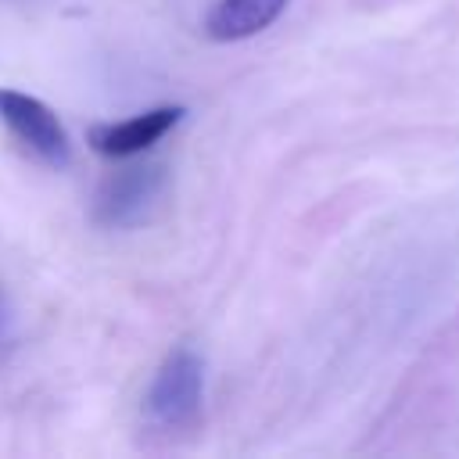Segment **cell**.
Here are the masks:
<instances>
[{"instance_id":"cell-1","label":"cell","mask_w":459,"mask_h":459,"mask_svg":"<svg viewBox=\"0 0 459 459\" xmlns=\"http://www.w3.org/2000/svg\"><path fill=\"white\" fill-rule=\"evenodd\" d=\"M201 391H204V369L201 359L190 348H176L158 366L151 391L143 398L147 416L158 427H186L201 412Z\"/></svg>"},{"instance_id":"cell-2","label":"cell","mask_w":459,"mask_h":459,"mask_svg":"<svg viewBox=\"0 0 459 459\" xmlns=\"http://www.w3.org/2000/svg\"><path fill=\"white\" fill-rule=\"evenodd\" d=\"M0 122L14 133L18 143H25L39 161L65 169L68 165V133L57 122V115L22 90H0Z\"/></svg>"},{"instance_id":"cell-3","label":"cell","mask_w":459,"mask_h":459,"mask_svg":"<svg viewBox=\"0 0 459 459\" xmlns=\"http://www.w3.org/2000/svg\"><path fill=\"white\" fill-rule=\"evenodd\" d=\"M161 183H165L161 165H126V169H118L97 190L93 219L108 230L136 226L147 215V208L154 204V197L161 194Z\"/></svg>"},{"instance_id":"cell-4","label":"cell","mask_w":459,"mask_h":459,"mask_svg":"<svg viewBox=\"0 0 459 459\" xmlns=\"http://www.w3.org/2000/svg\"><path fill=\"white\" fill-rule=\"evenodd\" d=\"M183 108H154L143 115H133L126 122H104V126H90V147L108 154V158H129L147 151L154 140H161L176 122H179Z\"/></svg>"},{"instance_id":"cell-5","label":"cell","mask_w":459,"mask_h":459,"mask_svg":"<svg viewBox=\"0 0 459 459\" xmlns=\"http://www.w3.org/2000/svg\"><path fill=\"white\" fill-rule=\"evenodd\" d=\"M283 7L287 0H219L204 18V32L219 43L247 39L265 25H273Z\"/></svg>"},{"instance_id":"cell-6","label":"cell","mask_w":459,"mask_h":459,"mask_svg":"<svg viewBox=\"0 0 459 459\" xmlns=\"http://www.w3.org/2000/svg\"><path fill=\"white\" fill-rule=\"evenodd\" d=\"M7 337V316H4V294H0V344Z\"/></svg>"}]
</instances>
